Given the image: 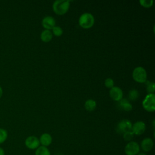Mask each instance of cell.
<instances>
[{"label":"cell","mask_w":155,"mask_h":155,"mask_svg":"<svg viewBox=\"0 0 155 155\" xmlns=\"http://www.w3.org/2000/svg\"><path fill=\"white\" fill-rule=\"evenodd\" d=\"M70 2L67 0H56L53 4V10L58 15H63L68 10Z\"/></svg>","instance_id":"obj_1"},{"label":"cell","mask_w":155,"mask_h":155,"mask_svg":"<svg viewBox=\"0 0 155 155\" xmlns=\"http://www.w3.org/2000/svg\"><path fill=\"white\" fill-rule=\"evenodd\" d=\"M94 23V18L91 13H82L79 18V24L83 28H90Z\"/></svg>","instance_id":"obj_2"},{"label":"cell","mask_w":155,"mask_h":155,"mask_svg":"<svg viewBox=\"0 0 155 155\" xmlns=\"http://www.w3.org/2000/svg\"><path fill=\"white\" fill-rule=\"evenodd\" d=\"M132 76L134 80L137 82L145 83L147 81V71L142 67H136L133 71Z\"/></svg>","instance_id":"obj_3"},{"label":"cell","mask_w":155,"mask_h":155,"mask_svg":"<svg viewBox=\"0 0 155 155\" xmlns=\"http://www.w3.org/2000/svg\"><path fill=\"white\" fill-rule=\"evenodd\" d=\"M143 108L148 112H153L155 110V94L150 93L147 94L142 101Z\"/></svg>","instance_id":"obj_4"},{"label":"cell","mask_w":155,"mask_h":155,"mask_svg":"<svg viewBox=\"0 0 155 155\" xmlns=\"http://www.w3.org/2000/svg\"><path fill=\"white\" fill-rule=\"evenodd\" d=\"M132 123L128 119H122L118 122L116 125V130L117 133L120 134H124V133L131 131Z\"/></svg>","instance_id":"obj_5"},{"label":"cell","mask_w":155,"mask_h":155,"mask_svg":"<svg viewBox=\"0 0 155 155\" xmlns=\"http://www.w3.org/2000/svg\"><path fill=\"white\" fill-rule=\"evenodd\" d=\"M139 144L134 141H130L125 145L124 151L126 155H137L140 152Z\"/></svg>","instance_id":"obj_6"},{"label":"cell","mask_w":155,"mask_h":155,"mask_svg":"<svg viewBox=\"0 0 155 155\" xmlns=\"http://www.w3.org/2000/svg\"><path fill=\"white\" fill-rule=\"evenodd\" d=\"M25 146L30 150H36L39 145L40 142L39 139L35 136H30L26 138L25 140Z\"/></svg>","instance_id":"obj_7"},{"label":"cell","mask_w":155,"mask_h":155,"mask_svg":"<svg viewBox=\"0 0 155 155\" xmlns=\"http://www.w3.org/2000/svg\"><path fill=\"white\" fill-rule=\"evenodd\" d=\"M145 129L146 125L143 121H137L132 125L131 131L134 134L140 135L145 132Z\"/></svg>","instance_id":"obj_8"},{"label":"cell","mask_w":155,"mask_h":155,"mask_svg":"<svg viewBox=\"0 0 155 155\" xmlns=\"http://www.w3.org/2000/svg\"><path fill=\"white\" fill-rule=\"evenodd\" d=\"M110 96L115 101H119L122 99L123 97V92L121 88L119 87H113L110 88Z\"/></svg>","instance_id":"obj_9"},{"label":"cell","mask_w":155,"mask_h":155,"mask_svg":"<svg viewBox=\"0 0 155 155\" xmlns=\"http://www.w3.org/2000/svg\"><path fill=\"white\" fill-rule=\"evenodd\" d=\"M56 25V21L54 18L50 16L44 17L42 21V25L46 30L52 29Z\"/></svg>","instance_id":"obj_10"},{"label":"cell","mask_w":155,"mask_h":155,"mask_svg":"<svg viewBox=\"0 0 155 155\" xmlns=\"http://www.w3.org/2000/svg\"><path fill=\"white\" fill-rule=\"evenodd\" d=\"M153 140L150 137L144 138L140 143V147L144 152H149L151 151L153 148Z\"/></svg>","instance_id":"obj_11"},{"label":"cell","mask_w":155,"mask_h":155,"mask_svg":"<svg viewBox=\"0 0 155 155\" xmlns=\"http://www.w3.org/2000/svg\"><path fill=\"white\" fill-rule=\"evenodd\" d=\"M39 140L40 144H41V146L47 147L52 142V137L50 134L45 133H43L40 136Z\"/></svg>","instance_id":"obj_12"},{"label":"cell","mask_w":155,"mask_h":155,"mask_svg":"<svg viewBox=\"0 0 155 155\" xmlns=\"http://www.w3.org/2000/svg\"><path fill=\"white\" fill-rule=\"evenodd\" d=\"M117 105L120 109L126 111H130L133 108L131 104L127 99L122 98L120 99L119 101H118Z\"/></svg>","instance_id":"obj_13"},{"label":"cell","mask_w":155,"mask_h":155,"mask_svg":"<svg viewBox=\"0 0 155 155\" xmlns=\"http://www.w3.org/2000/svg\"><path fill=\"white\" fill-rule=\"evenodd\" d=\"M53 34L49 30H44L41 34V39L43 42H47L51 40Z\"/></svg>","instance_id":"obj_14"},{"label":"cell","mask_w":155,"mask_h":155,"mask_svg":"<svg viewBox=\"0 0 155 155\" xmlns=\"http://www.w3.org/2000/svg\"><path fill=\"white\" fill-rule=\"evenodd\" d=\"M85 108L88 111H93L96 107V102L93 99H88L85 102Z\"/></svg>","instance_id":"obj_15"},{"label":"cell","mask_w":155,"mask_h":155,"mask_svg":"<svg viewBox=\"0 0 155 155\" xmlns=\"http://www.w3.org/2000/svg\"><path fill=\"white\" fill-rule=\"evenodd\" d=\"M35 155H51V153L47 147L39 146L37 149H36Z\"/></svg>","instance_id":"obj_16"},{"label":"cell","mask_w":155,"mask_h":155,"mask_svg":"<svg viewBox=\"0 0 155 155\" xmlns=\"http://www.w3.org/2000/svg\"><path fill=\"white\" fill-rule=\"evenodd\" d=\"M139 96V93L137 90L132 89L128 93V97H129L130 99H131L132 101H135V100L137 99Z\"/></svg>","instance_id":"obj_17"},{"label":"cell","mask_w":155,"mask_h":155,"mask_svg":"<svg viewBox=\"0 0 155 155\" xmlns=\"http://www.w3.org/2000/svg\"><path fill=\"white\" fill-rule=\"evenodd\" d=\"M147 85V91L148 93V94L150 93H154V90H155V84L153 82H150L148 81H146V82H145Z\"/></svg>","instance_id":"obj_18"},{"label":"cell","mask_w":155,"mask_h":155,"mask_svg":"<svg viewBox=\"0 0 155 155\" xmlns=\"http://www.w3.org/2000/svg\"><path fill=\"white\" fill-rule=\"evenodd\" d=\"M8 136L7 131L3 128H0V144L4 142Z\"/></svg>","instance_id":"obj_19"},{"label":"cell","mask_w":155,"mask_h":155,"mask_svg":"<svg viewBox=\"0 0 155 155\" xmlns=\"http://www.w3.org/2000/svg\"><path fill=\"white\" fill-rule=\"evenodd\" d=\"M53 33L54 35L56 36H60L62 35L63 33V30L62 29V28L59 26H54L53 28Z\"/></svg>","instance_id":"obj_20"},{"label":"cell","mask_w":155,"mask_h":155,"mask_svg":"<svg viewBox=\"0 0 155 155\" xmlns=\"http://www.w3.org/2000/svg\"><path fill=\"white\" fill-rule=\"evenodd\" d=\"M123 135V137H124V139L125 140V141H128V142H130L131 141V140L133 139V137H134V134L132 132V131H128L125 133H124Z\"/></svg>","instance_id":"obj_21"},{"label":"cell","mask_w":155,"mask_h":155,"mask_svg":"<svg viewBox=\"0 0 155 155\" xmlns=\"http://www.w3.org/2000/svg\"><path fill=\"white\" fill-rule=\"evenodd\" d=\"M139 3L142 6L146 8H148L153 5V0H140Z\"/></svg>","instance_id":"obj_22"},{"label":"cell","mask_w":155,"mask_h":155,"mask_svg":"<svg viewBox=\"0 0 155 155\" xmlns=\"http://www.w3.org/2000/svg\"><path fill=\"white\" fill-rule=\"evenodd\" d=\"M104 84H105V86L108 88H111L112 87H114V81L110 78H107L105 80Z\"/></svg>","instance_id":"obj_23"},{"label":"cell","mask_w":155,"mask_h":155,"mask_svg":"<svg viewBox=\"0 0 155 155\" xmlns=\"http://www.w3.org/2000/svg\"><path fill=\"white\" fill-rule=\"evenodd\" d=\"M5 153H4V150L0 147V155H4Z\"/></svg>","instance_id":"obj_24"},{"label":"cell","mask_w":155,"mask_h":155,"mask_svg":"<svg viewBox=\"0 0 155 155\" xmlns=\"http://www.w3.org/2000/svg\"><path fill=\"white\" fill-rule=\"evenodd\" d=\"M2 93H3V91H2V89L1 87L0 86V98L2 97Z\"/></svg>","instance_id":"obj_25"},{"label":"cell","mask_w":155,"mask_h":155,"mask_svg":"<svg viewBox=\"0 0 155 155\" xmlns=\"http://www.w3.org/2000/svg\"><path fill=\"white\" fill-rule=\"evenodd\" d=\"M137 155H147V154L143 152H139Z\"/></svg>","instance_id":"obj_26"}]
</instances>
